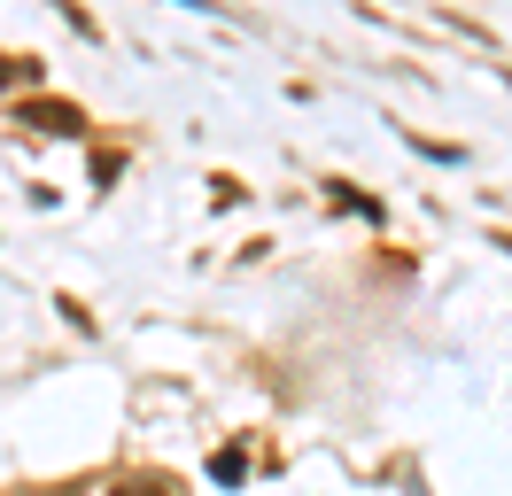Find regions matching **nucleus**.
<instances>
[{
	"label": "nucleus",
	"mask_w": 512,
	"mask_h": 496,
	"mask_svg": "<svg viewBox=\"0 0 512 496\" xmlns=\"http://www.w3.org/2000/svg\"><path fill=\"white\" fill-rule=\"evenodd\" d=\"M16 124H32V132H47V140H78V132H86L78 101H47V93H32V101L16 109Z\"/></svg>",
	"instance_id": "f257e3e1"
},
{
	"label": "nucleus",
	"mask_w": 512,
	"mask_h": 496,
	"mask_svg": "<svg viewBox=\"0 0 512 496\" xmlns=\"http://www.w3.org/2000/svg\"><path fill=\"white\" fill-rule=\"evenodd\" d=\"M8 86H39V62L32 55H0V93Z\"/></svg>",
	"instance_id": "f03ea898"
},
{
	"label": "nucleus",
	"mask_w": 512,
	"mask_h": 496,
	"mask_svg": "<svg viewBox=\"0 0 512 496\" xmlns=\"http://www.w3.org/2000/svg\"><path fill=\"white\" fill-rule=\"evenodd\" d=\"M109 496H171V489H163L156 473H125V481H117V489H109Z\"/></svg>",
	"instance_id": "7ed1b4c3"
},
{
	"label": "nucleus",
	"mask_w": 512,
	"mask_h": 496,
	"mask_svg": "<svg viewBox=\"0 0 512 496\" xmlns=\"http://www.w3.org/2000/svg\"><path fill=\"white\" fill-rule=\"evenodd\" d=\"M210 473H218V481H241V473H249V458H241V450H218V465H210Z\"/></svg>",
	"instance_id": "20e7f679"
}]
</instances>
